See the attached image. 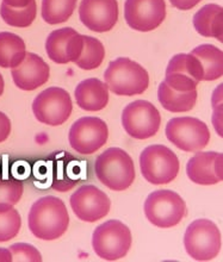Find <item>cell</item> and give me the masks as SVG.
<instances>
[{
	"instance_id": "6da1fadb",
	"label": "cell",
	"mask_w": 223,
	"mask_h": 262,
	"mask_svg": "<svg viewBox=\"0 0 223 262\" xmlns=\"http://www.w3.org/2000/svg\"><path fill=\"white\" fill-rule=\"evenodd\" d=\"M28 224L35 237L43 241L60 238L69 225L67 207L60 198L42 196L32 204L28 214Z\"/></svg>"
},
{
	"instance_id": "7a4b0ae2",
	"label": "cell",
	"mask_w": 223,
	"mask_h": 262,
	"mask_svg": "<svg viewBox=\"0 0 223 262\" xmlns=\"http://www.w3.org/2000/svg\"><path fill=\"white\" fill-rule=\"evenodd\" d=\"M98 180L112 191H124L135 180L133 159L120 148H109L98 156L94 163Z\"/></svg>"
},
{
	"instance_id": "3957f363",
	"label": "cell",
	"mask_w": 223,
	"mask_h": 262,
	"mask_svg": "<svg viewBox=\"0 0 223 262\" xmlns=\"http://www.w3.org/2000/svg\"><path fill=\"white\" fill-rule=\"evenodd\" d=\"M104 79L109 90L116 96H138L144 93L149 85L147 71L128 57L111 61L104 73Z\"/></svg>"
},
{
	"instance_id": "277c9868",
	"label": "cell",
	"mask_w": 223,
	"mask_h": 262,
	"mask_svg": "<svg viewBox=\"0 0 223 262\" xmlns=\"http://www.w3.org/2000/svg\"><path fill=\"white\" fill-rule=\"evenodd\" d=\"M140 168L148 183L165 185L177 178L180 163L178 156L166 145L153 144L141 152Z\"/></svg>"
},
{
	"instance_id": "5b68a950",
	"label": "cell",
	"mask_w": 223,
	"mask_h": 262,
	"mask_svg": "<svg viewBox=\"0 0 223 262\" xmlns=\"http://www.w3.org/2000/svg\"><path fill=\"white\" fill-rule=\"evenodd\" d=\"M186 252L196 261H210L221 252L222 236L217 225L209 220H197L184 235Z\"/></svg>"
},
{
	"instance_id": "8992f818",
	"label": "cell",
	"mask_w": 223,
	"mask_h": 262,
	"mask_svg": "<svg viewBox=\"0 0 223 262\" xmlns=\"http://www.w3.org/2000/svg\"><path fill=\"white\" fill-rule=\"evenodd\" d=\"M145 214L149 223L158 228L175 227L186 216V204L178 193L170 190H158L147 196Z\"/></svg>"
},
{
	"instance_id": "52a82bcc",
	"label": "cell",
	"mask_w": 223,
	"mask_h": 262,
	"mask_svg": "<svg viewBox=\"0 0 223 262\" xmlns=\"http://www.w3.org/2000/svg\"><path fill=\"white\" fill-rule=\"evenodd\" d=\"M92 247L100 259L107 261L122 259L131 247L130 229L119 221L105 222L94 230Z\"/></svg>"
},
{
	"instance_id": "ba28073f",
	"label": "cell",
	"mask_w": 223,
	"mask_h": 262,
	"mask_svg": "<svg viewBox=\"0 0 223 262\" xmlns=\"http://www.w3.org/2000/svg\"><path fill=\"white\" fill-rule=\"evenodd\" d=\"M165 133L171 143L186 152L200 151L210 141L208 125L193 117L172 118L167 123Z\"/></svg>"
},
{
	"instance_id": "9c48e42d",
	"label": "cell",
	"mask_w": 223,
	"mask_h": 262,
	"mask_svg": "<svg viewBox=\"0 0 223 262\" xmlns=\"http://www.w3.org/2000/svg\"><path fill=\"white\" fill-rule=\"evenodd\" d=\"M73 105L68 92L60 87H49L38 94L32 103V112L42 124L57 126L67 122Z\"/></svg>"
},
{
	"instance_id": "30bf717a",
	"label": "cell",
	"mask_w": 223,
	"mask_h": 262,
	"mask_svg": "<svg viewBox=\"0 0 223 262\" xmlns=\"http://www.w3.org/2000/svg\"><path fill=\"white\" fill-rule=\"evenodd\" d=\"M126 133L136 140H147L160 129L161 116L154 105L147 100H136L127 105L122 114Z\"/></svg>"
},
{
	"instance_id": "8fae6325",
	"label": "cell",
	"mask_w": 223,
	"mask_h": 262,
	"mask_svg": "<svg viewBox=\"0 0 223 262\" xmlns=\"http://www.w3.org/2000/svg\"><path fill=\"white\" fill-rule=\"evenodd\" d=\"M109 129L103 119L98 117H83L76 121L69 130L68 140L76 152L90 155L107 143Z\"/></svg>"
},
{
	"instance_id": "7c38bea8",
	"label": "cell",
	"mask_w": 223,
	"mask_h": 262,
	"mask_svg": "<svg viewBox=\"0 0 223 262\" xmlns=\"http://www.w3.org/2000/svg\"><path fill=\"white\" fill-rule=\"evenodd\" d=\"M124 18L134 30L141 32L154 30L166 18L165 0H126Z\"/></svg>"
},
{
	"instance_id": "4fadbf2b",
	"label": "cell",
	"mask_w": 223,
	"mask_h": 262,
	"mask_svg": "<svg viewBox=\"0 0 223 262\" xmlns=\"http://www.w3.org/2000/svg\"><path fill=\"white\" fill-rule=\"evenodd\" d=\"M73 212L79 220L89 223L102 220L109 213L111 202L108 194L93 185H84L69 199Z\"/></svg>"
},
{
	"instance_id": "5bb4252c",
	"label": "cell",
	"mask_w": 223,
	"mask_h": 262,
	"mask_svg": "<svg viewBox=\"0 0 223 262\" xmlns=\"http://www.w3.org/2000/svg\"><path fill=\"white\" fill-rule=\"evenodd\" d=\"M84 35L72 28H62L50 32L46 41V50L53 62L66 64L75 62L83 52Z\"/></svg>"
},
{
	"instance_id": "9a60e30c",
	"label": "cell",
	"mask_w": 223,
	"mask_h": 262,
	"mask_svg": "<svg viewBox=\"0 0 223 262\" xmlns=\"http://www.w3.org/2000/svg\"><path fill=\"white\" fill-rule=\"evenodd\" d=\"M79 17L90 30L110 31L118 19V4L117 0H82Z\"/></svg>"
},
{
	"instance_id": "2e32d148",
	"label": "cell",
	"mask_w": 223,
	"mask_h": 262,
	"mask_svg": "<svg viewBox=\"0 0 223 262\" xmlns=\"http://www.w3.org/2000/svg\"><path fill=\"white\" fill-rule=\"evenodd\" d=\"M223 155L216 151L197 152L189 160L186 174L197 185H215L223 180Z\"/></svg>"
},
{
	"instance_id": "e0dca14e",
	"label": "cell",
	"mask_w": 223,
	"mask_h": 262,
	"mask_svg": "<svg viewBox=\"0 0 223 262\" xmlns=\"http://www.w3.org/2000/svg\"><path fill=\"white\" fill-rule=\"evenodd\" d=\"M191 72L198 81H214L223 74V53L213 45H202L188 54Z\"/></svg>"
},
{
	"instance_id": "ac0fdd59",
	"label": "cell",
	"mask_w": 223,
	"mask_h": 262,
	"mask_svg": "<svg viewBox=\"0 0 223 262\" xmlns=\"http://www.w3.org/2000/svg\"><path fill=\"white\" fill-rule=\"evenodd\" d=\"M12 79L18 89L35 91L49 80V66L41 56L34 53H27L24 60L12 68Z\"/></svg>"
},
{
	"instance_id": "d6986e66",
	"label": "cell",
	"mask_w": 223,
	"mask_h": 262,
	"mask_svg": "<svg viewBox=\"0 0 223 262\" xmlns=\"http://www.w3.org/2000/svg\"><path fill=\"white\" fill-rule=\"evenodd\" d=\"M52 161V187L58 192L69 191L82 179L83 169L79 162L66 152H58Z\"/></svg>"
},
{
	"instance_id": "ffe728a7",
	"label": "cell",
	"mask_w": 223,
	"mask_h": 262,
	"mask_svg": "<svg viewBox=\"0 0 223 262\" xmlns=\"http://www.w3.org/2000/svg\"><path fill=\"white\" fill-rule=\"evenodd\" d=\"M74 94L76 104L85 111H100L109 103L108 85L96 78L86 79L80 82Z\"/></svg>"
},
{
	"instance_id": "44dd1931",
	"label": "cell",
	"mask_w": 223,
	"mask_h": 262,
	"mask_svg": "<svg viewBox=\"0 0 223 262\" xmlns=\"http://www.w3.org/2000/svg\"><path fill=\"white\" fill-rule=\"evenodd\" d=\"M164 82L174 91L190 92L197 89L199 81H197L190 69L188 54H177L168 62L166 78Z\"/></svg>"
},
{
	"instance_id": "7402d4cb",
	"label": "cell",
	"mask_w": 223,
	"mask_h": 262,
	"mask_svg": "<svg viewBox=\"0 0 223 262\" xmlns=\"http://www.w3.org/2000/svg\"><path fill=\"white\" fill-rule=\"evenodd\" d=\"M193 27L200 36L223 41V9L216 4H208L193 16Z\"/></svg>"
},
{
	"instance_id": "603a6c76",
	"label": "cell",
	"mask_w": 223,
	"mask_h": 262,
	"mask_svg": "<svg viewBox=\"0 0 223 262\" xmlns=\"http://www.w3.org/2000/svg\"><path fill=\"white\" fill-rule=\"evenodd\" d=\"M158 99L165 110L174 114L188 112L195 107L197 101V90L190 92H179L168 87L165 82L159 85Z\"/></svg>"
},
{
	"instance_id": "cb8c5ba5",
	"label": "cell",
	"mask_w": 223,
	"mask_h": 262,
	"mask_svg": "<svg viewBox=\"0 0 223 262\" xmlns=\"http://www.w3.org/2000/svg\"><path fill=\"white\" fill-rule=\"evenodd\" d=\"M25 55L27 48L23 38L12 32H0V67H17Z\"/></svg>"
},
{
	"instance_id": "d4e9b609",
	"label": "cell",
	"mask_w": 223,
	"mask_h": 262,
	"mask_svg": "<svg viewBox=\"0 0 223 262\" xmlns=\"http://www.w3.org/2000/svg\"><path fill=\"white\" fill-rule=\"evenodd\" d=\"M105 57V48L99 39L84 35L83 52L75 64L84 71H92L103 63Z\"/></svg>"
},
{
	"instance_id": "484cf974",
	"label": "cell",
	"mask_w": 223,
	"mask_h": 262,
	"mask_svg": "<svg viewBox=\"0 0 223 262\" xmlns=\"http://www.w3.org/2000/svg\"><path fill=\"white\" fill-rule=\"evenodd\" d=\"M36 14H37V6L34 0L25 7H11L2 3L0 6V16L7 25L13 28H28L34 23Z\"/></svg>"
},
{
	"instance_id": "4316f807",
	"label": "cell",
	"mask_w": 223,
	"mask_h": 262,
	"mask_svg": "<svg viewBox=\"0 0 223 262\" xmlns=\"http://www.w3.org/2000/svg\"><path fill=\"white\" fill-rule=\"evenodd\" d=\"M75 7L76 0H42V18L50 25L65 23Z\"/></svg>"
},
{
	"instance_id": "83f0119b",
	"label": "cell",
	"mask_w": 223,
	"mask_h": 262,
	"mask_svg": "<svg viewBox=\"0 0 223 262\" xmlns=\"http://www.w3.org/2000/svg\"><path fill=\"white\" fill-rule=\"evenodd\" d=\"M22 218L13 206H0V242H7L19 234Z\"/></svg>"
},
{
	"instance_id": "f1b7e54d",
	"label": "cell",
	"mask_w": 223,
	"mask_h": 262,
	"mask_svg": "<svg viewBox=\"0 0 223 262\" xmlns=\"http://www.w3.org/2000/svg\"><path fill=\"white\" fill-rule=\"evenodd\" d=\"M23 183L13 177H0V206H14L23 195Z\"/></svg>"
},
{
	"instance_id": "f546056e",
	"label": "cell",
	"mask_w": 223,
	"mask_h": 262,
	"mask_svg": "<svg viewBox=\"0 0 223 262\" xmlns=\"http://www.w3.org/2000/svg\"><path fill=\"white\" fill-rule=\"evenodd\" d=\"M12 261L14 262H41L42 256L34 246L28 243H16L10 247Z\"/></svg>"
},
{
	"instance_id": "4dcf8cb0",
	"label": "cell",
	"mask_w": 223,
	"mask_h": 262,
	"mask_svg": "<svg viewBox=\"0 0 223 262\" xmlns=\"http://www.w3.org/2000/svg\"><path fill=\"white\" fill-rule=\"evenodd\" d=\"M11 134V122L5 114L0 112V143L6 141Z\"/></svg>"
},
{
	"instance_id": "1f68e13d",
	"label": "cell",
	"mask_w": 223,
	"mask_h": 262,
	"mask_svg": "<svg viewBox=\"0 0 223 262\" xmlns=\"http://www.w3.org/2000/svg\"><path fill=\"white\" fill-rule=\"evenodd\" d=\"M172 6H174L175 9L181 10V11H188L191 10L196 5L202 2V0H170Z\"/></svg>"
},
{
	"instance_id": "d6a6232c",
	"label": "cell",
	"mask_w": 223,
	"mask_h": 262,
	"mask_svg": "<svg viewBox=\"0 0 223 262\" xmlns=\"http://www.w3.org/2000/svg\"><path fill=\"white\" fill-rule=\"evenodd\" d=\"M34 0H3L4 4L11 7H25L31 4Z\"/></svg>"
},
{
	"instance_id": "836d02e7",
	"label": "cell",
	"mask_w": 223,
	"mask_h": 262,
	"mask_svg": "<svg viewBox=\"0 0 223 262\" xmlns=\"http://www.w3.org/2000/svg\"><path fill=\"white\" fill-rule=\"evenodd\" d=\"M12 261V255H11L10 249L0 248V262H11Z\"/></svg>"
},
{
	"instance_id": "e575fe53",
	"label": "cell",
	"mask_w": 223,
	"mask_h": 262,
	"mask_svg": "<svg viewBox=\"0 0 223 262\" xmlns=\"http://www.w3.org/2000/svg\"><path fill=\"white\" fill-rule=\"evenodd\" d=\"M4 86H5V83H4V78L3 75L0 74V96H3L4 93Z\"/></svg>"
}]
</instances>
